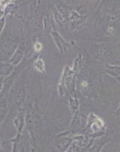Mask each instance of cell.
Segmentation results:
<instances>
[{
  "label": "cell",
  "instance_id": "5b68a950",
  "mask_svg": "<svg viewBox=\"0 0 120 152\" xmlns=\"http://www.w3.org/2000/svg\"><path fill=\"white\" fill-rule=\"evenodd\" d=\"M34 49H35V52H40L42 49V44L40 42H36L34 44Z\"/></svg>",
  "mask_w": 120,
  "mask_h": 152
},
{
  "label": "cell",
  "instance_id": "7a4b0ae2",
  "mask_svg": "<svg viewBox=\"0 0 120 152\" xmlns=\"http://www.w3.org/2000/svg\"><path fill=\"white\" fill-rule=\"evenodd\" d=\"M23 57H24V50H21V48H19L16 52H15V54L13 55L12 59L10 60L11 65H18L22 61Z\"/></svg>",
  "mask_w": 120,
  "mask_h": 152
},
{
  "label": "cell",
  "instance_id": "277c9868",
  "mask_svg": "<svg viewBox=\"0 0 120 152\" xmlns=\"http://www.w3.org/2000/svg\"><path fill=\"white\" fill-rule=\"evenodd\" d=\"M34 68L39 71V72H44V68H45V65H44V62L42 59H37L35 62H34Z\"/></svg>",
  "mask_w": 120,
  "mask_h": 152
},
{
  "label": "cell",
  "instance_id": "3957f363",
  "mask_svg": "<svg viewBox=\"0 0 120 152\" xmlns=\"http://www.w3.org/2000/svg\"><path fill=\"white\" fill-rule=\"evenodd\" d=\"M13 70V67L10 64H1L0 65V74L1 75H7Z\"/></svg>",
  "mask_w": 120,
  "mask_h": 152
},
{
  "label": "cell",
  "instance_id": "6da1fadb",
  "mask_svg": "<svg viewBox=\"0 0 120 152\" xmlns=\"http://www.w3.org/2000/svg\"><path fill=\"white\" fill-rule=\"evenodd\" d=\"M52 34H53V36H54V40H55V42L57 43V46L59 47V49L61 50V52H66L67 48L69 47V44H68L67 42H65L64 39H63L56 31H52Z\"/></svg>",
  "mask_w": 120,
  "mask_h": 152
},
{
  "label": "cell",
  "instance_id": "8992f818",
  "mask_svg": "<svg viewBox=\"0 0 120 152\" xmlns=\"http://www.w3.org/2000/svg\"><path fill=\"white\" fill-rule=\"evenodd\" d=\"M70 102H71V103H73V104H72V106H73V110L75 111V110L77 109V107H78V105H77L78 102H77L76 100H70Z\"/></svg>",
  "mask_w": 120,
  "mask_h": 152
}]
</instances>
